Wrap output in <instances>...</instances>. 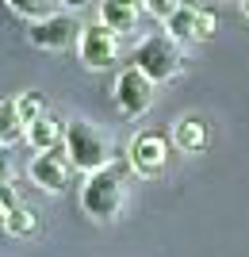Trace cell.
Returning <instances> with one entry per match:
<instances>
[{"mask_svg": "<svg viewBox=\"0 0 249 257\" xmlns=\"http://www.w3.org/2000/svg\"><path fill=\"white\" fill-rule=\"evenodd\" d=\"M65 154L73 161V169L81 173H100L108 169V139L100 135L92 123L85 119H73V123H65Z\"/></svg>", "mask_w": 249, "mask_h": 257, "instance_id": "cell-1", "label": "cell"}, {"mask_svg": "<svg viewBox=\"0 0 249 257\" xmlns=\"http://www.w3.org/2000/svg\"><path fill=\"white\" fill-rule=\"evenodd\" d=\"M130 62L134 69L150 77L153 85H165V81H173L180 73V50H176V39L173 35H150V39H142L130 54Z\"/></svg>", "mask_w": 249, "mask_h": 257, "instance_id": "cell-2", "label": "cell"}, {"mask_svg": "<svg viewBox=\"0 0 249 257\" xmlns=\"http://www.w3.org/2000/svg\"><path fill=\"white\" fill-rule=\"evenodd\" d=\"M81 207H85L88 219L96 223H111L123 207V181L115 169H100L88 173V181L81 184Z\"/></svg>", "mask_w": 249, "mask_h": 257, "instance_id": "cell-3", "label": "cell"}, {"mask_svg": "<svg viewBox=\"0 0 249 257\" xmlns=\"http://www.w3.org/2000/svg\"><path fill=\"white\" fill-rule=\"evenodd\" d=\"M81 31H85V23L77 20V16H46V20H35L27 39L31 46L39 50H69L73 43H81Z\"/></svg>", "mask_w": 249, "mask_h": 257, "instance_id": "cell-4", "label": "cell"}, {"mask_svg": "<svg viewBox=\"0 0 249 257\" xmlns=\"http://www.w3.org/2000/svg\"><path fill=\"white\" fill-rule=\"evenodd\" d=\"M115 104H119V111L130 115V119L146 115L150 104H153V81L142 73V69H134V65L123 69L119 81H115Z\"/></svg>", "mask_w": 249, "mask_h": 257, "instance_id": "cell-5", "label": "cell"}, {"mask_svg": "<svg viewBox=\"0 0 249 257\" xmlns=\"http://www.w3.org/2000/svg\"><path fill=\"white\" fill-rule=\"evenodd\" d=\"M127 161L130 169L138 173V177H157L165 169V161H169V150H165V139L157 131H142L134 135V142L127 146Z\"/></svg>", "mask_w": 249, "mask_h": 257, "instance_id": "cell-6", "label": "cell"}, {"mask_svg": "<svg viewBox=\"0 0 249 257\" xmlns=\"http://www.w3.org/2000/svg\"><path fill=\"white\" fill-rule=\"evenodd\" d=\"M77 54L88 69H108L115 65V31H108L104 23H88L81 31V43H77Z\"/></svg>", "mask_w": 249, "mask_h": 257, "instance_id": "cell-7", "label": "cell"}, {"mask_svg": "<svg viewBox=\"0 0 249 257\" xmlns=\"http://www.w3.org/2000/svg\"><path fill=\"white\" fill-rule=\"evenodd\" d=\"M69 154L62 150H46V154H35L31 158V181L43 188V192H65V184H69Z\"/></svg>", "mask_w": 249, "mask_h": 257, "instance_id": "cell-8", "label": "cell"}, {"mask_svg": "<svg viewBox=\"0 0 249 257\" xmlns=\"http://www.w3.org/2000/svg\"><path fill=\"white\" fill-rule=\"evenodd\" d=\"M138 16H142L138 0H104V4H100V23L115 35L134 31V27H138Z\"/></svg>", "mask_w": 249, "mask_h": 257, "instance_id": "cell-9", "label": "cell"}, {"mask_svg": "<svg viewBox=\"0 0 249 257\" xmlns=\"http://www.w3.org/2000/svg\"><path fill=\"white\" fill-rule=\"evenodd\" d=\"M62 139H65V131H62V123H58L54 115H43V119H35V123H27V146H31L35 154L58 150Z\"/></svg>", "mask_w": 249, "mask_h": 257, "instance_id": "cell-10", "label": "cell"}, {"mask_svg": "<svg viewBox=\"0 0 249 257\" xmlns=\"http://www.w3.org/2000/svg\"><path fill=\"white\" fill-rule=\"evenodd\" d=\"M173 142H176V150H184V154H199L207 146V123L199 115H184L173 127Z\"/></svg>", "mask_w": 249, "mask_h": 257, "instance_id": "cell-11", "label": "cell"}, {"mask_svg": "<svg viewBox=\"0 0 249 257\" xmlns=\"http://www.w3.org/2000/svg\"><path fill=\"white\" fill-rule=\"evenodd\" d=\"M0 142H4V146L27 142V123H23L16 100H4V104H0Z\"/></svg>", "mask_w": 249, "mask_h": 257, "instance_id": "cell-12", "label": "cell"}, {"mask_svg": "<svg viewBox=\"0 0 249 257\" xmlns=\"http://www.w3.org/2000/svg\"><path fill=\"white\" fill-rule=\"evenodd\" d=\"M195 23H199V8H192V4H184V8L176 12L173 20L165 23V31L173 35L176 43H188V39H195Z\"/></svg>", "mask_w": 249, "mask_h": 257, "instance_id": "cell-13", "label": "cell"}, {"mask_svg": "<svg viewBox=\"0 0 249 257\" xmlns=\"http://www.w3.org/2000/svg\"><path fill=\"white\" fill-rule=\"evenodd\" d=\"M4 230L8 234H16V238H23V234H31L35 230V211L31 207H12V211H4Z\"/></svg>", "mask_w": 249, "mask_h": 257, "instance_id": "cell-14", "label": "cell"}, {"mask_svg": "<svg viewBox=\"0 0 249 257\" xmlns=\"http://www.w3.org/2000/svg\"><path fill=\"white\" fill-rule=\"evenodd\" d=\"M8 8L16 12V16H27V20H46V16H54V8H50V0H8Z\"/></svg>", "mask_w": 249, "mask_h": 257, "instance_id": "cell-15", "label": "cell"}, {"mask_svg": "<svg viewBox=\"0 0 249 257\" xmlns=\"http://www.w3.org/2000/svg\"><path fill=\"white\" fill-rule=\"evenodd\" d=\"M180 8H184V0H146V12H150L153 20H161V23H169Z\"/></svg>", "mask_w": 249, "mask_h": 257, "instance_id": "cell-16", "label": "cell"}, {"mask_svg": "<svg viewBox=\"0 0 249 257\" xmlns=\"http://www.w3.org/2000/svg\"><path fill=\"white\" fill-rule=\"evenodd\" d=\"M16 104H20V115H23V123H35V119H43V115H46V104H43L39 96H35V92L20 96Z\"/></svg>", "mask_w": 249, "mask_h": 257, "instance_id": "cell-17", "label": "cell"}, {"mask_svg": "<svg viewBox=\"0 0 249 257\" xmlns=\"http://www.w3.org/2000/svg\"><path fill=\"white\" fill-rule=\"evenodd\" d=\"M218 27V16L211 8H199V23H195V39H211Z\"/></svg>", "mask_w": 249, "mask_h": 257, "instance_id": "cell-18", "label": "cell"}, {"mask_svg": "<svg viewBox=\"0 0 249 257\" xmlns=\"http://www.w3.org/2000/svg\"><path fill=\"white\" fill-rule=\"evenodd\" d=\"M12 181V146H4L0 142V188Z\"/></svg>", "mask_w": 249, "mask_h": 257, "instance_id": "cell-19", "label": "cell"}, {"mask_svg": "<svg viewBox=\"0 0 249 257\" xmlns=\"http://www.w3.org/2000/svg\"><path fill=\"white\" fill-rule=\"evenodd\" d=\"M0 207H4V211H12V207H20V192H16L12 184H4V188H0Z\"/></svg>", "mask_w": 249, "mask_h": 257, "instance_id": "cell-20", "label": "cell"}, {"mask_svg": "<svg viewBox=\"0 0 249 257\" xmlns=\"http://www.w3.org/2000/svg\"><path fill=\"white\" fill-rule=\"evenodd\" d=\"M62 4H69V8L77 12V8H85V4H92V0H62Z\"/></svg>", "mask_w": 249, "mask_h": 257, "instance_id": "cell-21", "label": "cell"}, {"mask_svg": "<svg viewBox=\"0 0 249 257\" xmlns=\"http://www.w3.org/2000/svg\"><path fill=\"white\" fill-rule=\"evenodd\" d=\"M0 223H4V207H0Z\"/></svg>", "mask_w": 249, "mask_h": 257, "instance_id": "cell-22", "label": "cell"}]
</instances>
